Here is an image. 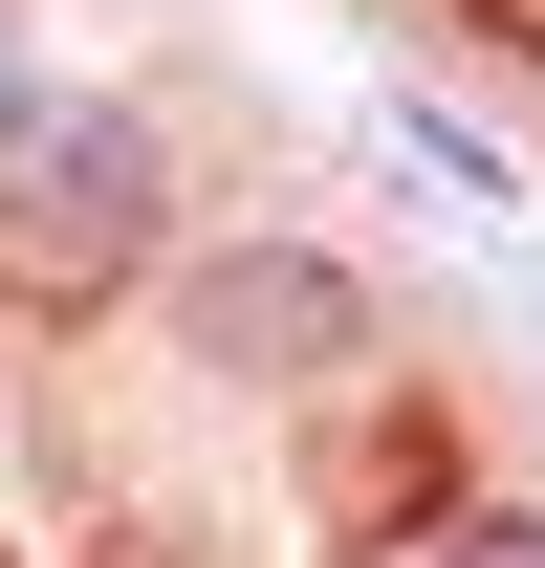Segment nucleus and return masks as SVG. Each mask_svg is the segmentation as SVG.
Listing matches in <instances>:
<instances>
[{"label":"nucleus","mask_w":545,"mask_h":568,"mask_svg":"<svg viewBox=\"0 0 545 568\" xmlns=\"http://www.w3.org/2000/svg\"><path fill=\"white\" fill-rule=\"evenodd\" d=\"M0 263H44V284H153L175 263V153H153V110L44 88L22 153H0Z\"/></svg>","instance_id":"f03ea898"},{"label":"nucleus","mask_w":545,"mask_h":568,"mask_svg":"<svg viewBox=\"0 0 545 568\" xmlns=\"http://www.w3.org/2000/svg\"><path fill=\"white\" fill-rule=\"evenodd\" d=\"M414 568H545V503H459V525H436Z\"/></svg>","instance_id":"7ed1b4c3"},{"label":"nucleus","mask_w":545,"mask_h":568,"mask_svg":"<svg viewBox=\"0 0 545 568\" xmlns=\"http://www.w3.org/2000/svg\"><path fill=\"white\" fill-rule=\"evenodd\" d=\"M153 328H175V372H218V394H349L393 306H371V263L306 241V219H218V241L153 263Z\"/></svg>","instance_id":"f257e3e1"}]
</instances>
